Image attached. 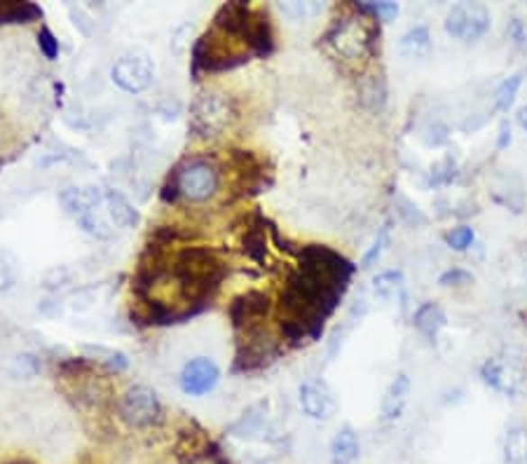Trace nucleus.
<instances>
[{
	"label": "nucleus",
	"instance_id": "34",
	"mask_svg": "<svg viewBox=\"0 0 527 464\" xmlns=\"http://www.w3.org/2000/svg\"><path fill=\"white\" fill-rule=\"evenodd\" d=\"M509 143H511V124H509V120H504V123L499 124L497 148L499 150H504V148H509Z\"/></svg>",
	"mask_w": 527,
	"mask_h": 464
},
{
	"label": "nucleus",
	"instance_id": "1",
	"mask_svg": "<svg viewBox=\"0 0 527 464\" xmlns=\"http://www.w3.org/2000/svg\"><path fill=\"white\" fill-rule=\"evenodd\" d=\"M171 277L186 303L187 317H195L216 298L223 279L228 277V265L223 263L216 249L186 247L176 253L171 263Z\"/></svg>",
	"mask_w": 527,
	"mask_h": 464
},
{
	"label": "nucleus",
	"instance_id": "27",
	"mask_svg": "<svg viewBox=\"0 0 527 464\" xmlns=\"http://www.w3.org/2000/svg\"><path fill=\"white\" fill-rule=\"evenodd\" d=\"M389 230H392V223H389V221H386V223L382 225L380 230H377V235H375L373 244H370V249L361 259V268H370V265H375L377 260H380L382 251H385V247L389 244Z\"/></svg>",
	"mask_w": 527,
	"mask_h": 464
},
{
	"label": "nucleus",
	"instance_id": "21",
	"mask_svg": "<svg viewBox=\"0 0 527 464\" xmlns=\"http://www.w3.org/2000/svg\"><path fill=\"white\" fill-rule=\"evenodd\" d=\"M401 52L408 59H422L432 52V33L424 24L413 26V29L401 38Z\"/></svg>",
	"mask_w": 527,
	"mask_h": 464
},
{
	"label": "nucleus",
	"instance_id": "14",
	"mask_svg": "<svg viewBox=\"0 0 527 464\" xmlns=\"http://www.w3.org/2000/svg\"><path fill=\"white\" fill-rule=\"evenodd\" d=\"M480 378H483L487 387L509 394V396H513L518 387H521V373L511 364H504L497 359H487L486 364L480 366Z\"/></svg>",
	"mask_w": 527,
	"mask_h": 464
},
{
	"label": "nucleus",
	"instance_id": "25",
	"mask_svg": "<svg viewBox=\"0 0 527 464\" xmlns=\"http://www.w3.org/2000/svg\"><path fill=\"white\" fill-rule=\"evenodd\" d=\"M522 85V73H513L511 77H506L502 85H499L497 95H495V111L509 113V108L513 106L515 95Z\"/></svg>",
	"mask_w": 527,
	"mask_h": 464
},
{
	"label": "nucleus",
	"instance_id": "32",
	"mask_svg": "<svg viewBox=\"0 0 527 464\" xmlns=\"http://www.w3.org/2000/svg\"><path fill=\"white\" fill-rule=\"evenodd\" d=\"M452 178H455V165H452L450 159H445L443 165L433 167L432 169L433 186H445V183H450Z\"/></svg>",
	"mask_w": 527,
	"mask_h": 464
},
{
	"label": "nucleus",
	"instance_id": "16",
	"mask_svg": "<svg viewBox=\"0 0 527 464\" xmlns=\"http://www.w3.org/2000/svg\"><path fill=\"white\" fill-rule=\"evenodd\" d=\"M265 223L268 218H263L260 214H256L253 223H249L244 237H241V251L249 256L251 260H256L258 265H265L268 260V240H265Z\"/></svg>",
	"mask_w": 527,
	"mask_h": 464
},
{
	"label": "nucleus",
	"instance_id": "31",
	"mask_svg": "<svg viewBox=\"0 0 527 464\" xmlns=\"http://www.w3.org/2000/svg\"><path fill=\"white\" fill-rule=\"evenodd\" d=\"M471 282H474V275L462 270V268H452V270L443 272L439 279L441 287H464V284H471Z\"/></svg>",
	"mask_w": 527,
	"mask_h": 464
},
{
	"label": "nucleus",
	"instance_id": "9",
	"mask_svg": "<svg viewBox=\"0 0 527 464\" xmlns=\"http://www.w3.org/2000/svg\"><path fill=\"white\" fill-rule=\"evenodd\" d=\"M230 123V106L221 95H202L193 106V132L202 139L218 136Z\"/></svg>",
	"mask_w": 527,
	"mask_h": 464
},
{
	"label": "nucleus",
	"instance_id": "11",
	"mask_svg": "<svg viewBox=\"0 0 527 464\" xmlns=\"http://www.w3.org/2000/svg\"><path fill=\"white\" fill-rule=\"evenodd\" d=\"M152 64L146 57H123L113 66L111 77L113 83L129 95H139L143 89L150 87L152 83Z\"/></svg>",
	"mask_w": 527,
	"mask_h": 464
},
{
	"label": "nucleus",
	"instance_id": "33",
	"mask_svg": "<svg viewBox=\"0 0 527 464\" xmlns=\"http://www.w3.org/2000/svg\"><path fill=\"white\" fill-rule=\"evenodd\" d=\"M14 284V265L7 263V259L0 253V291H7V288Z\"/></svg>",
	"mask_w": 527,
	"mask_h": 464
},
{
	"label": "nucleus",
	"instance_id": "17",
	"mask_svg": "<svg viewBox=\"0 0 527 464\" xmlns=\"http://www.w3.org/2000/svg\"><path fill=\"white\" fill-rule=\"evenodd\" d=\"M445 322H448V319H445V312L441 310V305H436V303H424V305H420L415 312V317H413L415 329L420 331L432 345L436 342L441 331H443Z\"/></svg>",
	"mask_w": 527,
	"mask_h": 464
},
{
	"label": "nucleus",
	"instance_id": "18",
	"mask_svg": "<svg viewBox=\"0 0 527 464\" xmlns=\"http://www.w3.org/2000/svg\"><path fill=\"white\" fill-rule=\"evenodd\" d=\"M42 19V7L22 0H0V24H31Z\"/></svg>",
	"mask_w": 527,
	"mask_h": 464
},
{
	"label": "nucleus",
	"instance_id": "23",
	"mask_svg": "<svg viewBox=\"0 0 527 464\" xmlns=\"http://www.w3.org/2000/svg\"><path fill=\"white\" fill-rule=\"evenodd\" d=\"M373 294L380 300L404 298V272L386 270L373 279Z\"/></svg>",
	"mask_w": 527,
	"mask_h": 464
},
{
	"label": "nucleus",
	"instance_id": "10",
	"mask_svg": "<svg viewBox=\"0 0 527 464\" xmlns=\"http://www.w3.org/2000/svg\"><path fill=\"white\" fill-rule=\"evenodd\" d=\"M269 312V296L265 291H246V294L232 298L228 307L230 322L234 331L260 326Z\"/></svg>",
	"mask_w": 527,
	"mask_h": 464
},
{
	"label": "nucleus",
	"instance_id": "8",
	"mask_svg": "<svg viewBox=\"0 0 527 464\" xmlns=\"http://www.w3.org/2000/svg\"><path fill=\"white\" fill-rule=\"evenodd\" d=\"M120 415L132 427H158L164 420V408L159 404L158 394L146 385H136L124 392L120 399Z\"/></svg>",
	"mask_w": 527,
	"mask_h": 464
},
{
	"label": "nucleus",
	"instance_id": "19",
	"mask_svg": "<svg viewBox=\"0 0 527 464\" xmlns=\"http://www.w3.org/2000/svg\"><path fill=\"white\" fill-rule=\"evenodd\" d=\"M359 458V439L350 427H342L331 441V464H354Z\"/></svg>",
	"mask_w": 527,
	"mask_h": 464
},
{
	"label": "nucleus",
	"instance_id": "2",
	"mask_svg": "<svg viewBox=\"0 0 527 464\" xmlns=\"http://www.w3.org/2000/svg\"><path fill=\"white\" fill-rule=\"evenodd\" d=\"M61 205L68 216L80 225L87 235L96 240H111L115 235V225L108 212L105 190L99 188H68L61 195Z\"/></svg>",
	"mask_w": 527,
	"mask_h": 464
},
{
	"label": "nucleus",
	"instance_id": "29",
	"mask_svg": "<svg viewBox=\"0 0 527 464\" xmlns=\"http://www.w3.org/2000/svg\"><path fill=\"white\" fill-rule=\"evenodd\" d=\"M357 10L363 14H373L380 22H389V19H394L398 14L396 3H361V5L357 3Z\"/></svg>",
	"mask_w": 527,
	"mask_h": 464
},
{
	"label": "nucleus",
	"instance_id": "15",
	"mask_svg": "<svg viewBox=\"0 0 527 464\" xmlns=\"http://www.w3.org/2000/svg\"><path fill=\"white\" fill-rule=\"evenodd\" d=\"M408 396H410L408 373H398V376L389 382V387H386L385 396H382V417L389 420V423L398 420V417L404 415Z\"/></svg>",
	"mask_w": 527,
	"mask_h": 464
},
{
	"label": "nucleus",
	"instance_id": "4",
	"mask_svg": "<svg viewBox=\"0 0 527 464\" xmlns=\"http://www.w3.org/2000/svg\"><path fill=\"white\" fill-rule=\"evenodd\" d=\"M228 41H234L228 33L214 29L211 26L204 36H199L193 48V76L197 77L199 73H216V71H230L237 66L246 64L249 57H253L246 50H234L228 45Z\"/></svg>",
	"mask_w": 527,
	"mask_h": 464
},
{
	"label": "nucleus",
	"instance_id": "28",
	"mask_svg": "<svg viewBox=\"0 0 527 464\" xmlns=\"http://www.w3.org/2000/svg\"><path fill=\"white\" fill-rule=\"evenodd\" d=\"M476 240V232L468 225H459V228L450 230L448 235H445V241H448V247L455 249V251H467Z\"/></svg>",
	"mask_w": 527,
	"mask_h": 464
},
{
	"label": "nucleus",
	"instance_id": "26",
	"mask_svg": "<svg viewBox=\"0 0 527 464\" xmlns=\"http://www.w3.org/2000/svg\"><path fill=\"white\" fill-rule=\"evenodd\" d=\"M279 10L286 17L298 19V22H307V19H314L316 14L323 13L322 3H281Z\"/></svg>",
	"mask_w": 527,
	"mask_h": 464
},
{
	"label": "nucleus",
	"instance_id": "7",
	"mask_svg": "<svg viewBox=\"0 0 527 464\" xmlns=\"http://www.w3.org/2000/svg\"><path fill=\"white\" fill-rule=\"evenodd\" d=\"M492 26V14L483 3H457L445 17L448 36L462 42H476L486 36Z\"/></svg>",
	"mask_w": 527,
	"mask_h": 464
},
{
	"label": "nucleus",
	"instance_id": "22",
	"mask_svg": "<svg viewBox=\"0 0 527 464\" xmlns=\"http://www.w3.org/2000/svg\"><path fill=\"white\" fill-rule=\"evenodd\" d=\"M504 459L509 464L527 462V429L521 427V424H513L506 432V439H504Z\"/></svg>",
	"mask_w": 527,
	"mask_h": 464
},
{
	"label": "nucleus",
	"instance_id": "20",
	"mask_svg": "<svg viewBox=\"0 0 527 464\" xmlns=\"http://www.w3.org/2000/svg\"><path fill=\"white\" fill-rule=\"evenodd\" d=\"M105 200H108V212H111V221L115 230H129L139 223V214L123 195L115 190H105Z\"/></svg>",
	"mask_w": 527,
	"mask_h": 464
},
{
	"label": "nucleus",
	"instance_id": "12",
	"mask_svg": "<svg viewBox=\"0 0 527 464\" xmlns=\"http://www.w3.org/2000/svg\"><path fill=\"white\" fill-rule=\"evenodd\" d=\"M218 378H221V370L214 361L204 357H197L193 361H187L181 370V389L187 396H204L211 389L218 385Z\"/></svg>",
	"mask_w": 527,
	"mask_h": 464
},
{
	"label": "nucleus",
	"instance_id": "30",
	"mask_svg": "<svg viewBox=\"0 0 527 464\" xmlns=\"http://www.w3.org/2000/svg\"><path fill=\"white\" fill-rule=\"evenodd\" d=\"M38 48L41 52L45 54V59H57L59 54V41L57 36L52 33V29H47V26H41V33H38Z\"/></svg>",
	"mask_w": 527,
	"mask_h": 464
},
{
	"label": "nucleus",
	"instance_id": "6",
	"mask_svg": "<svg viewBox=\"0 0 527 464\" xmlns=\"http://www.w3.org/2000/svg\"><path fill=\"white\" fill-rule=\"evenodd\" d=\"M171 177H174L176 186H178L181 197L190 202L211 200L216 195L218 183H221V174H218L216 165L204 158L187 159V162H183V165H178L171 171Z\"/></svg>",
	"mask_w": 527,
	"mask_h": 464
},
{
	"label": "nucleus",
	"instance_id": "3",
	"mask_svg": "<svg viewBox=\"0 0 527 464\" xmlns=\"http://www.w3.org/2000/svg\"><path fill=\"white\" fill-rule=\"evenodd\" d=\"M377 36L380 33L375 29L373 19H368L366 14H347V17L335 19L333 26L326 31L323 41L345 61H359L373 54Z\"/></svg>",
	"mask_w": 527,
	"mask_h": 464
},
{
	"label": "nucleus",
	"instance_id": "24",
	"mask_svg": "<svg viewBox=\"0 0 527 464\" xmlns=\"http://www.w3.org/2000/svg\"><path fill=\"white\" fill-rule=\"evenodd\" d=\"M85 352L89 354L87 359H92L94 364L105 366V368L115 370V373H120V370H124L129 366L127 357H124L123 352H117V350H111V347L87 345V347H85Z\"/></svg>",
	"mask_w": 527,
	"mask_h": 464
},
{
	"label": "nucleus",
	"instance_id": "5",
	"mask_svg": "<svg viewBox=\"0 0 527 464\" xmlns=\"http://www.w3.org/2000/svg\"><path fill=\"white\" fill-rule=\"evenodd\" d=\"M237 335V354H234L232 373H258V370L268 368L277 359L279 350H277L275 341L269 338L265 326H251V329L234 331Z\"/></svg>",
	"mask_w": 527,
	"mask_h": 464
},
{
	"label": "nucleus",
	"instance_id": "36",
	"mask_svg": "<svg viewBox=\"0 0 527 464\" xmlns=\"http://www.w3.org/2000/svg\"><path fill=\"white\" fill-rule=\"evenodd\" d=\"M525 268H527V260H525Z\"/></svg>",
	"mask_w": 527,
	"mask_h": 464
},
{
	"label": "nucleus",
	"instance_id": "13",
	"mask_svg": "<svg viewBox=\"0 0 527 464\" xmlns=\"http://www.w3.org/2000/svg\"><path fill=\"white\" fill-rule=\"evenodd\" d=\"M300 405L312 420H328L335 413V396L323 380H304L300 385Z\"/></svg>",
	"mask_w": 527,
	"mask_h": 464
},
{
	"label": "nucleus",
	"instance_id": "35",
	"mask_svg": "<svg viewBox=\"0 0 527 464\" xmlns=\"http://www.w3.org/2000/svg\"><path fill=\"white\" fill-rule=\"evenodd\" d=\"M515 118H518V124H521L522 130L527 132V104H525V106L518 108V115H515Z\"/></svg>",
	"mask_w": 527,
	"mask_h": 464
}]
</instances>
